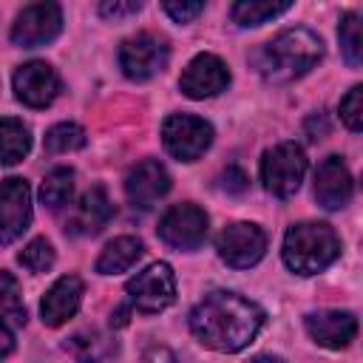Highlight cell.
Instances as JSON below:
<instances>
[{"label":"cell","instance_id":"obj_1","mask_svg":"<svg viewBox=\"0 0 363 363\" xmlns=\"http://www.w3.org/2000/svg\"><path fill=\"white\" fill-rule=\"evenodd\" d=\"M261 326H264V309L255 301L227 289H216L204 295L190 309V332L196 335V340L224 354L250 346L261 332Z\"/></svg>","mask_w":363,"mask_h":363},{"label":"cell","instance_id":"obj_2","mask_svg":"<svg viewBox=\"0 0 363 363\" xmlns=\"http://www.w3.org/2000/svg\"><path fill=\"white\" fill-rule=\"evenodd\" d=\"M320 57L323 40L315 31L295 26L284 28L269 43H264V48L255 54V65L267 82H292L303 77L309 68H315Z\"/></svg>","mask_w":363,"mask_h":363},{"label":"cell","instance_id":"obj_3","mask_svg":"<svg viewBox=\"0 0 363 363\" xmlns=\"http://www.w3.org/2000/svg\"><path fill=\"white\" fill-rule=\"evenodd\" d=\"M281 255L292 272L315 275L340 255V238L323 221H301L286 230Z\"/></svg>","mask_w":363,"mask_h":363},{"label":"cell","instance_id":"obj_4","mask_svg":"<svg viewBox=\"0 0 363 363\" xmlns=\"http://www.w3.org/2000/svg\"><path fill=\"white\" fill-rule=\"evenodd\" d=\"M303 176H306V156L295 142H278L261 159V182L267 193L278 199L295 196Z\"/></svg>","mask_w":363,"mask_h":363},{"label":"cell","instance_id":"obj_5","mask_svg":"<svg viewBox=\"0 0 363 363\" xmlns=\"http://www.w3.org/2000/svg\"><path fill=\"white\" fill-rule=\"evenodd\" d=\"M167 60H170L167 43L150 31L133 34V37L122 40V45H119V68L133 82L153 79L156 74H162L167 68Z\"/></svg>","mask_w":363,"mask_h":363},{"label":"cell","instance_id":"obj_6","mask_svg":"<svg viewBox=\"0 0 363 363\" xmlns=\"http://www.w3.org/2000/svg\"><path fill=\"white\" fill-rule=\"evenodd\" d=\"M125 289H128L133 309H139L145 315H156L176 301V272L170 264L156 261V264L145 267L142 272H136Z\"/></svg>","mask_w":363,"mask_h":363},{"label":"cell","instance_id":"obj_7","mask_svg":"<svg viewBox=\"0 0 363 363\" xmlns=\"http://www.w3.org/2000/svg\"><path fill=\"white\" fill-rule=\"evenodd\" d=\"M162 142L170 156L179 162H196L210 145H213V125L201 116L190 113H173L162 125Z\"/></svg>","mask_w":363,"mask_h":363},{"label":"cell","instance_id":"obj_8","mask_svg":"<svg viewBox=\"0 0 363 363\" xmlns=\"http://www.w3.org/2000/svg\"><path fill=\"white\" fill-rule=\"evenodd\" d=\"M216 250L224 264L235 269L255 267L267 252V233L252 221H235L224 227L216 238Z\"/></svg>","mask_w":363,"mask_h":363},{"label":"cell","instance_id":"obj_9","mask_svg":"<svg viewBox=\"0 0 363 363\" xmlns=\"http://www.w3.org/2000/svg\"><path fill=\"white\" fill-rule=\"evenodd\" d=\"M207 213L196 204H176L159 221V238L173 250H199L207 238Z\"/></svg>","mask_w":363,"mask_h":363},{"label":"cell","instance_id":"obj_10","mask_svg":"<svg viewBox=\"0 0 363 363\" xmlns=\"http://www.w3.org/2000/svg\"><path fill=\"white\" fill-rule=\"evenodd\" d=\"M62 31V9L57 3H31L26 6L11 26V43L20 48H37L51 43Z\"/></svg>","mask_w":363,"mask_h":363},{"label":"cell","instance_id":"obj_11","mask_svg":"<svg viewBox=\"0 0 363 363\" xmlns=\"http://www.w3.org/2000/svg\"><path fill=\"white\" fill-rule=\"evenodd\" d=\"M31 224V187L20 176L0 182V244L17 241Z\"/></svg>","mask_w":363,"mask_h":363},{"label":"cell","instance_id":"obj_12","mask_svg":"<svg viewBox=\"0 0 363 363\" xmlns=\"http://www.w3.org/2000/svg\"><path fill=\"white\" fill-rule=\"evenodd\" d=\"M230 85V68L216 54H196L179 77V88L190 99H207Z\"/></svg>","mask_w":363,"mask_h":363},{"label":"cell","instance_id":"obj_13","mask_svg":"<svg viewBox=\"0 0 363 363\" xmlns=\"http://www.w3.org/2000/svg\"><path fill=\"white\" fill-rule=\"evenodd\" d=\"M60 94V77L57 71L43 62L31 60L14 71V96L28 108H48Z\"/></svg>","mask_w":363,"mask_h":363},{"label":"cell","instance_id":"obj_14","mask_svg":"<svg viewBox=\"0 0 363 363\" xmlns=\"http://www.w3.org/2000/svg\"><path fill=\"white\" fill-rule=\"evenodd\" d=\"M354 193L352 173L340 156H326L315 170V199L323 210H340Z\"/></svg>","mask_w":363,"mask_h":363},{"label":"cell","instance_id":"obj_15","mask_svg":"<svg viewBox=\"0 0 363 363\" xmlns=\"http://www.w3.org/2000/svg\"><path fill=\"white\" fill-rule=\"evenodd\" d=\"M167 190H170V173H167L164 164L156 162V159L139 162V164L128 173V179H125V193H128L130 204H133V207H142V210L153 207Z\"/></svg>","mask_w":363,"mask_h":363},{"label":"cell","instance_id":"obj_16","mask_svg":"<svg viewBox=\"0 0 363 363\" xmlns=\"http://www.w3.org/2000/svg\"><path fill=\"white\" fill-rule=\"evenodd\" d=\"M306 332L326 349H346L357 335V318L346 309H320L306 315Z\"/></svg>","mask_w":363,"mask_h":363},{"label":"cell","instance_id":"obj_17","mask_svg":"<svg viewBox=\"0 0 363 363\" xmlns=\"http://www.w3.org/2000/svg\"><path fill=\"white\" fill-rule=\"evenodd\" d=\"M82 281L77 275H62L51 284V289L43 295L40 301V318L45 326H62L65 320H71L82 303Z\"/></svg>","mask_w":363,"mask_h":363},{"label":"cell","instance_id":"obj_18","mask_svg":"<svg viewBox=\"0 0 363 363\" xmlns=\"http://www.w3.org/2000/svg\"><path fill=\"white\" fill-rule=\"evenodd\" d=\"M113 216V204L108 199V190L102 184H94L88 193H82L74 216H71V224H68V233L74 235H96Z\"/></svg>","mask_w":363,"mask_h":363},{"label":"cell","instance_id":"obj_19","mask_svg":"<svg viewBox=\"0 0 363 363\" xmlns=\"http://www.w3.org/2000/svg\"><path fill=\"white\" fill-rule=\"evenodd\" d=\"M145 252V244L136 235H119L105 244V250L96 258V272L99 275H119L128 272Z\"/></svg>","mask_w":363,"mask_h":363},{"label":"cell","instance_id":"obj_20","mask_svg":"<svg viewBox=\"0 0 363 363\" xmlns=\"http://www.w3.org/2000/svg\"><path fill=\"white\" fill-rule=\"evenodd\" d=\"M31 150V133L20 119H0V164H17Z\"/></svg>","mask_w":363,"mask_h":363},{"label":"cell","instance_id":"obj_21","mask_svg":"<svg viewBox=\"0 0 363 363\" xmlns=\"http://www.w3.org/2000/svg\"><path fill=\"white\" fill-rule=\"evenodd\" d=\"M289 9H292L289 0H281V3H275V0H238L230 9V14L241 28H250V26H261L267 20H275Z\"/></svg>","mask_w":363,"mask_h":363},{"label":"cell","instance_id":"obj_22","mask_svg":"<svg viewBox=\"0 0 363 363\" xmlns=\"http://www.w3.org/2000/svg\"><path fill=\"white\" fill-rule=\"evenodd\" d=\"M74 196V170L71 167H54L45 173L43 184H40V201L48 210H60L71 201Z\"/></svg>","mask_w":363,"mask_h":363},{"label":"cell","instance_id":"obj_23","mask_svg":"<svg viewBox=\"0 0 363 363\" xmlns=\"http://www.w3.org/2000/svg\"><path fill=\"white\" fill-rule=\"evenodd\" d=\"M0 320L9 323L11 329L26 326V303H23V292L20 284L11 272L0 269Z\"/></svg>","mask_w":363,"mask_h":363},{"label":"cell","instance_id":"obj_24","mask_svg":"<svg viewBox=\"0 0 363 363\" xmlns=\"http://www.w3.org/2000/svg\"><path fill=\"white\" fill-rule=\"evenodd\" d=\"M337 40H340V51H343V60L357 68L363 62V34H360V14L357 11H349L340 17V26H337Z\"/></svg>","mask_w":363,"mask_h":363},{"label":"cell","instance_id":"obj_25","mask_svg":"<svg viewBox=\"0 0 363 363\" xmlns=\"http://www.w3.org/2000/svg\"><path fill=\"white\" fill-rule=\"evenodd\" d=\"M88 136L77 122H60L45 133V150L48 153H71L85 147Z\"/></svg>","mask_w":363,"mask_h":363},{"label":"cell","instance_id":"obj_26","mask_svg":"<svg viewBox=\"0 0 363 363\" xmlns=\"http://www.w3.org/2000/svg\"><path fill=\"white\" fill-rule=\"evenodd\" d=\"M65 349H68L79 363H99V360L108 357V352H111V349L105 346V337L96 335V332H91V335L79 332V335L68 337V340H65Z\"/></svg>","mask_w":363,"mask_h":363},{"label":"cell","instance_id":"obj_27","mask_svg":"<svg viewBox=\"0 0 363 363\" xmlns=\"http://www.w3.org/2000/svg\"><path fill=\"white\" fill-rule=\"evenodd\" d=\"M17 261H20L23 269H28V272H34V275L48 272V269L54 267V247H51V241H45V238H34V241H28V244L23 247V252L17 255Z\"/></svg>","mask_w":363,"mask_h":363},{"label":"cell","instance_id":"obj_28","mask_svg":"<svg viewBox=\"0 0 363 363\" xmlns=\"http://www.w3.org/2000/svg\"><path fill=\"white\" fill-rule=\"evenodd\" d=\"M337 113H340V122L352 130V133H360L363 130V88L354 85L349 88V94L340 99L337 105Z\"/></svg>","mask_w":363,"mask_h":363},{"label":"cell","instance_id":"obj_29","mask_svg":"<svg viewBox=\"0 0 363 363\" xmlns=\"http://www.w3.org/2000/svg\"><path fill=\"white\" fill-rule=\"evenodd\" d=\"M162 9L167 11L173 23H190L204 11V3L201 0H164Z\"/></svg>","mask_w":363,"mask_h":363},{"label":"cell","instance_id":"obj_30","mask_svg":"<svg viewBox=\"0 0 363 363\" xmlns=\"http://www.w3.org/2000/svg\"><path fill=\"white\" fill-rule=\"evenodd\" d=\"M142 9L139 0H105L99 6V14L108 17V20H119V17H128V14H136Z\"/></svg>","mask_w":363,"mask_h":363},{"label":"cell","instance_id":"obj_31","mask_svg":"<svg viewBox=\"0 0 363 363\" xmlns=\"http://www.w3.org/2000/svg\"><path fill=\"white\" fill-rule=\"evenodd\" d=\"M221 190H227V193H244L247 187H250V176L238 167V164H230L224 173H221Z\"/></svg>","mask_w":363,"mask_h":363},{"label":"cell","instance_id":"obj_32","mask_svg":"<svg viewBox=\"0 0 363 363\" xmlns=\"http://www.w3.org/2000/svg\"><path fill=\"white\" fill-rule=\"evenodd\" d=\"M145 363H176V357H173L170 349H164V346H153V349L145 352Z\"/></svg>","mask_w":363,"mask_h":363},{"label":"cell","instance_id":"obj_33","mask_svg":"<svg viewBox=\"0 0 363 363\" xmlns=\"http://www.w3.org/2000/svg\"><path fill=\"white\" fill-rule=\"evenodd\" d=\"M14 349V335H11V326L0 320V360Z\"/></svg>","mask_w":363,"mask_h":363},{"label":"cell","instance_id":"obj_34","mask_svg":"<svg viewBox=\"0 0 363 363\" xmlns=\"http://www.w3.org/2000/svg\"><path fill=\"white\" fill-rule=\"evenodd\" d=\"M244 363H284L278 354H255V357H250V360H244Z\"/></svg>","mask_w":363,"mask_h":363}]
</instances>
